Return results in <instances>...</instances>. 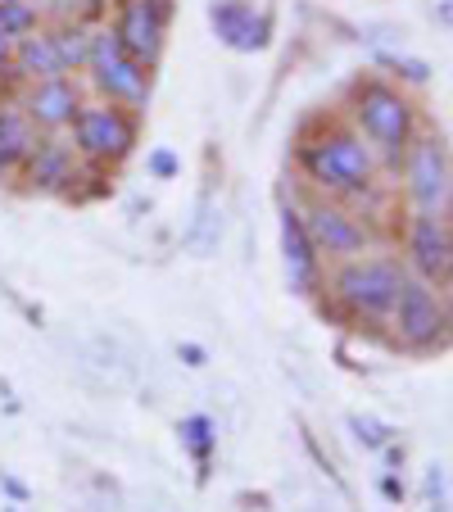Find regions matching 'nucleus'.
Listing matches in <instances>:
<instances>
[{
  "label": "nucleus",
  "instance_id": "nucleus-1",
  "mask_svg": "<svg viewBox=\"0 0 453 512\" xmlns=\"http://www.w3.org/2000/svg\"><path fill=\"white\" fill-rule=\"evenodd\" d=\"M295 164L313 195H331V200L354 204V209L372 200L381 186L376 182L381 159L349 123H327L318 132H304L295 145Z\"/></svg>",
  "mask_w": 453,
  "mask_h": 512
},
{
  "label": "nucleus",
  "instance_id": "nucleus-2",
  "mask_svg": "<svg viewBox=\"0 0 453 512\" xmlns=\"http://www.w3.org/2000/svg\"><path fill=\"white\" fill-rule=\"evenodd\" d=\"M404 263L399 254H358V259L331 263V272L322 277V290H327L331 309L340 318L358 322V327H386L390 309H395V295L404 286Z\"/></svg>",
  "mask_w": 453,
  "mask_h": 512
},
{
  "label": "nucleus",
  "instance_id": "nucleus-3",
  "mask_svg": "<svg viewBox=\"0 0 453 512\" xmlns=\"http://www.w3.org/2000/svg\"><path fill=\"white\" fill-rule=\"evenodd\" d=\"M349 127L372 145V155L381 164L395 168V159L404 155V145L417 136L422 114H417L413 96L390 78H358L349 87Z\"/></svg>",
  "mask_w": 453,
  "mask_h": 512
},
{
  "label": "nucleus",
  "instance_id": "nucleus-4",
  "mask_svg": "<svg viewBox=\"0 0 453 512\" xmlns=\"http://www.w3.org/2000/svg\"><path fill=\"white\" fill-rule=\"evenodd\" d=\"M78 78L96 100H109V105L132 109V114H141L150 105V91H155V68L127 55L109 32V23H91V50Z\"/></svg>",
  "mask_w": 453,
  "mask_h": 512
},
{
  "label": "nucleus",
  "instance_id": "nucleus-5",
  "mask_svg": "<svg viewBox=\"0 0 453 512\" xmlns=\"http://www.w3.org/2000/svg\"><path fill=\"white\" fill-rule=\"evenodd\" d=\"M64 136H68V145L78 150L82 164L105 173V168H118L132 159L136 141H141V118H136L132 109H118V105H109V100L87 96Z\"/></svg>",
  "mask_w": 453,
  "mask_h": 512
},
{
  "label": "nucleus",
  "instance_id": "nucleus-6",
  "mask_svg": "<svg viewBox=\"0 0 453 512\" xmlns=\"http://www.w3.org/2000/svg\"><path fill=\"white\" fill-rule=\"evenodd\" d=\"M295 209H299V223H304V232H309L322 263L358 259V254H367L376 245L372 223H367L354 204H340V200H331V195H304Z\"/></svg>",
  "mask_w": 453,
  "mask_h": 512
},
{
  "label": "nucleus",
  "instance_id": "nucleus-7",
  "mask_svg": "<svg viewBox=\"0 0 453 512\" xmlns=\"http://www.w3.org/2000/svg\"><path fill=\"white\" fill-rule=\"evenodd\" d=\"M386 327L408 354H435V349H444L449 345V300H444V290L422 277H404Z\"/></svg>",
  "mask_w": 453,
  "mask_h": 512
},
{
  "label": "nucleus",
  "instance_id": "nucleus-8",
  "mask_svg": "<svg viewBox=\"0 0 453 512\" xmlns=\"http://www.w3.org/2000/svg\"><path fill=\"white\" fill-rule=\"evenodd\" d=\"M404 195L413 204V213H449L453 204V164H449V145L440 132L417 127V136L404 145V155L395 159Z\"/></svg>",
  "mask_w": 453,
  "mask_h": 512
},
{
  "label": "nucleus",
  "instance_id": "nucleus-9",
  "mask_svg": "<svg viewBox=\"0 0 453 512\" xmlns=\"http://www.w3.org/2000/svg\"><path fill=\"white\" fill-rule=\"evenodd\" d=\"M404 272L431 286H449L453 277V227L449 213H413L404 227Z\"/></svg>",
  "mask_w": 453,
  "mask_h": 512
},
{
  "label": "nucleus",
  "instance_id": "nucleus-10",
  "mask_svg": "<svg viewBox=\"0 0 453 512\" xmlns=\"http://www.w3.org/2000/svg\"><path fill=\"white\" fill-rule=\"evenodd\" d=\"M14 100H19V109L28 114V123L37 127L41 136H64L73 114H78L82 100H87V87H82V78L59 73V78H46V82H23V87L14 91Z\"/></svg>",
  "mask_w": 453,
  "mask_h": 512
},
{
  "label": "nucleus",
  "instance_id": "nucleus-11",
  "mask_svg": "<svg viewBox=\"0 0 453 512\" xmlns=\"http://www.w3.org/2000/svg\"><path fill=\"white\" fill-rule=\"evenodd\" d=\"M82 173H87V168H82L78 150L68 145V136H37V145H32V155L23 159L14 182H23L28 195H73Z\"/></svg>",
  "mask_w": 453,
  "mask_h": 512
},
{
  "label": "nucleus",
  "instance_id": "nucleus-12",
  "mask_svg": "<svg viewBox=\"0 0 453 512\" xmlns=\"http://www.w3.org/2000/svg\"><path fill=\"white\" fill-rule=\"evenodd\" d=\"M168 19H173V14L159 10L155 0H114V23H109V32H114L118 46L132 59H141L145 68H155L168 46Z\"/></svg>",
  "mask_w": 453,
  "mask_h": 512
},
{
  "label": "nucleus",
  "instance_id": "nucleus-13",
  "mask_svg": "<svg viewBox=\"0 0 453 512\" xmlns=\"http://www.w3.org/2000/svg\"><path fill=\"white\" fill-rule=\"evenodd\" d=\"M209 28L236 55H259L272 41V14L254 0H209Z\"/></svg>",
  "mask_w": 453,
  "mask_h": 512
},
{
  "label": "nucleus",
  "instance_id": "nucleus-14",
  "mask_svg": "<svg viewBox=\"0 0 453 512\" xmlns=\"http://www.w3.org/2000/svg\"><path fill=\"white\" fill-rule=\"evenodd\" d=\"M281 263H286V281L290 290H295L299 300H313V295H322V277H327V263L318 259V250H313L309 232H304V223H299V209L295 204H281Z\"/></svg>",
  "mask_w": 453,
  "mask_h": 512
},
{
  "label": "nucleus",
  "instance_id": "nucleus-15",
  "mask_svg": "<svg viewBox=\"0 0 453 512\" xmlns=\"http://www.w3.org/2000/svg\"><path fill=\"white\" fill-rule=\"evenodd\" d=\"M37 127L28 123V114L19 109L14 96H0V177L14 182L23 168V159L32 155V145H37Z\"/></svg>",
  "mask_w": 453,
  "mask_h": 512
},
{
  "label": "nucleus",
  "instance_id": "nucleus-16",
  "mask_svg": "<svg viewBox=\"0 0 453 512\" xmlns=\"http://www.w3.org/2000/svg\"><path fill=\"white\" fill-rule=\"evenodd\" d=\"M59 73H64V68H59V55H55V46H50V28H37L14 41V87L59 78Z\"/></svg>",
  "mask_w": 453,
  "mask_h": 512
},
{
  "label": "nucleus",
  "instance_id": "nucleus-17",
  "mask_svg": "<svg viewBox=\"0 0 453 512\" xmlns=\"http://www.w3.org/2000/svg\"><path fill=\"white\" fill-rule=\"evenodd\" d=\"M50 28V46L59 55V68L68 78H78L82 64H87V50H91V23L87 19H68V23H46Z\"/></svg>",
  "mask_w": 453,
  "mask_h": 512
},
{
  "label": "nucleus",
  "instance_id": "nucleus-18",
  "mask_svg": "<svg viewBox=\"0 0 453 512\" xmlns=\"http://www.w3.org/2000/svg\"><path fill=\"white\" fill-rule=\"evenodd\" d=\"M186 245H191L195 254L218 250V204H213L209 191H204L200 204H195V218H191V227H186Z\"/></svg>",
  "mask_w": 453,
  "mask_h": 512
},
{
  "label": "nucleus",
  "instance_id": "nucleus-19",
  "mask_svg": "<svg viewBox=\"0 0 453 512\" xmlns=\"http://www.w3.org/2000/svg\"><path fill=\"white\" fill-rule=\"evenodd\" d=\"M46 28V14H41L37 0H0V32L5 37H28V32Z\"/></svg>",
  "mask_w": 453,
  "mask_h": 512
},
{
  "label": "nucleus",
  "instance_id": "nucleus-20",
  "mask_svg": "<svg viewBox=\"0 0 453 512\" xmlns=\"http://www.w3.org/2000/svg\"><path fill=\"white\" fill-rule=\"evenodd\" d=\"M177 435H182V445L191 449L195 463L209 467L213 449H218V435H213V422H209V417L195 413V417H186V422H177Z\"/></svg>",
  "mask_w": 453,
  "mask_h": 512
},
{
  "label": "nucleus",
  "instance_id": "nucleus-21",
  "mask_svg": "<svg viewBox=\"0 0 453 512\" xmlns=\"http://www.w3.org/2000/svg\"><path fill=\"white\" fill-rule=\"evenodd\" d=\"M376 64L390 68V78H399V87H426L435 68L417 55H395V50H376Z\"/></svg>",
  "mask_w": 453,
  "mask_h": 512
},
{
  "label": "nucleus",
  "instance_id": "nucleus-22",
  "mask_svg": "<svg viewBox=\"0 0 453 512\" xmlns=\"http://www.w3.org/2000/svg\"><path fill=\"white\" fill-rule=\"evenodd\" d=\"M349 431H354V440L363 449H386L390 435H395L381 417H372V413H349Z\"/></svg>",
  "mask_w": 453,
  "mask_h": 512
},
{
  "label": "nucleus",
  "instance_id": "nucleus-23",
  "mask_svg": "<svg viewBox=\"0 0 453 512\" xmlns=\"http://www.w3.org/2000/svg\"><path fill=\"white\" fill-rule=\"evenodd\" d=\"M145 168H150L155 182H173V177L182 173V159H177L173 150H150V155H145Z\"/></svg>",
  "mask_w": 453,
  "mask_h": 512
},
{
  "label": "nucleus",
  "instance_id": "nucleus-24",
  "mask_svg": "<svg viewBox=\"0 0 453 512\" xmlns=\"http://www.w3.org/2000/svg\"><path fill=\"white\" fill-rule=\"evenodd\" d=\"M10 87H14V37L0 32V96H10Z\"/></svg>",
  "mask_w": 453,
  "mask_h": 512
},
{
  "label": "nucleus",
  "instance_id": "nucleus-25",
  "mask_svg": "<svg viewBox=\"0 0 453 512\" xmlns=\"http://www.w3.org/2000/svg\"><path fill=\"white\" fill-rule=\"evenodd\" d=\"M177 358H182L186 368H204V363H209L204 345H195V340H182V345H177Z\"/></svg>",
  "mask_w": 453,
  "mask_h": 512
},
{
  "label": "nucleus",
  "instance_id": "nucleus-26",
  "mask_svg": "<svg viewBox=\"0 0 453 512\" xmlns=\"http://www.w3.org/2000/svg\"><path fill=\"white\" fill-rule=\"evenodd\" d=\"M426 494H431V508H444V499H440V494H444V467H431V472H426Z\"/></svg>",
  "mask_w": 453,
  "mask_h": 512
},
{
  "label": "nucleus",
  "instance_id": "nucleus-27",
  "mask_svg": "<svg viewBox=\"0 0 453 512\" xmlns=\"http://www.w3.org/2000/svg\"><path fill=\"white\" fill-rule=\"evenodd\" d=\"M381 494L386 499H404V481L399 476H381Z\"/></svg>",
  "mask_w": 453,
  "mask_h": 512
},
{
  "label": "nucleus",
  "instance_id": "nucleus-28",
  "mask_svg": "<svg viewBox=\"0 0 453 512\" xmlns=\"http://www.w3.org/2000/svg\"><path fill=\"white\" fill-rule=\"evenodd\" d=\"M435 19H440V28H449V23H453V5H449V0H435Z\"/></svg>",
  "mask_w": 453,
  "mask_h": 512
},
{
  "label": "nucleus",
  "instance_id": "nucleus-29",
  "mask_svg": "<svg viewBox=\"0 0 453 512\" xmlns=\"http://www.w3.org/2000/svg\"><path fill=\"white\" fill-rule=\"evenodd\" d=\"M0 485H5V490H10V494H14V499H28V490H23V485H19V481H14V476H0Z\"/></svg>",
  "mask_w": 453,
  "mask_h": 512
},
{
  "label": "nucleus",
  "instance_id": "nucleus-30",
  "mask_svg": "<svg viewBox=\"0 0 453 512\" xmlns=\"http://www.w3.org/2000/svg\"><path fill=\"white\" fill-rule=\"evenodd\" d=\"M5 512H14V508H5Z\"/></svg>",
  "mask_w": 453,
  "mask_h": 512
}]
</instances>
